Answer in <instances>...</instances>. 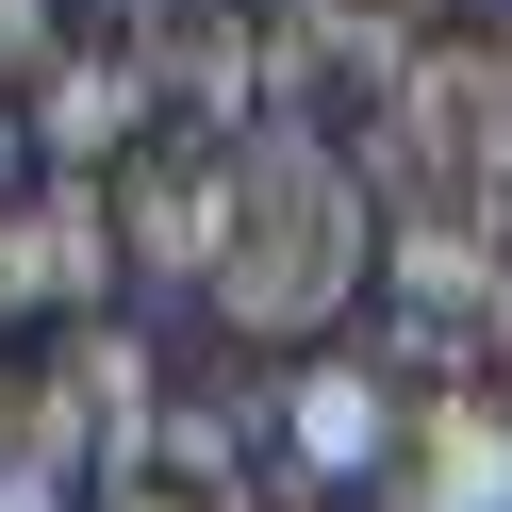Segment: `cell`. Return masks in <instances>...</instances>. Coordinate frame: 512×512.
<instances>
[{
  "mask_svg": "<svg viewBox=\"0 0 512 512\" xmlns=\"http://www.w3.org/2000/svg\"><path fill=\"white\" fill-rule=\"evenodd\" d=\"M380 281V182L347 133H248L215 182V281L199 314L232 347H314L347 298Z\"/></svg>",
  "mask_w": 512,
  "mask_h": 512,
  "instance_id": "obj_1",
  "label": "cell"
},
{
  "mask_svg": "<svg viewBox=\"0 0 512 512\" xmlns=\"http://www.w3.org/2000/svg\"><path fill=\"white\" fill-rule=\"evenodd\" d=\"M380 364L397 380H512V248L463 215H380Z\"/></svg>",
  "mask_w": 512,
  "mask_h": 512,
  "instance_id": "obj_2",
  "label": "cell"
},
{
  "mask_svg": "<svg viewBox=\"0 0 512 512\" xmlns=\"http://www.w3.org/2000/svg\"><path fill=\"white\" fill-rule=\"evenodd\" d=\"M34 397V430H17V463L83 479V496H133L149 479V430H166V380H149V347L116 331V314H83V331H50V364L17 380Z\"/></svg>",
  "mask_w": 512,
  "mask_h": 512,
  "instance_id": "obj_3",
  "label": "cell"
},
{
  "mask_svg": "<svg viewBox=\"0 0 512 512\" xmlns=\"http://www.w3.org/2000/svg\"><path fill=\"white\" fill-rule=\"evenodd\" d=\"M149 116H166V100H149V50H133V34L50 50V67H34V166H50V182H116V166L149 149Z\"/></svg>",
  "mask_w": 512,
  "mask_h": 512,
  "instance_id": "obj_4",
  "label": "cell"
},
{
  "mask_svg": "<svg viewBox=\"0 0 512 512\" xmlns=\"http://www.w3.org/2000/svg\"><path fill=\"white\" fill-rule=\"evenodd\" d=\"M397 446H413V413H397V380L380 364H298L281 380V463L314 479V496H347V479H397Z\"/></svg>",
  "mask_w": 512,
  "mask_h": 512,
  "instance_id": "obj_5",
  "label": "cell"
},
{
  "mask_svg": "<svg viewBox=\"0 0 512 512\" xmlns=\"http://www.w3.org/2000/svg\"><path fill=\"white\" fill-rule=\"evenodd\" d=\"M100 281H116V199L100 182H34V199L0 215V298L17 314H100Z\"/></svg>",
  "mask_w": 512,
  "mask_h": 512,
  "instance_id": "obj_6",
  "label": "cell"
},
{
  "mask_svg": "<svg viewBox=\"0 0 512 512\" xmlns=\"http://www.w3.org/2000/svg\"><path fill=\"white\" fill-rule=\"evenodd\" d=\"M215 182H232V149L149 133L133 166H116V265H149V281H215Z\"/></svg>",
  "mask_w": 512,
  "mask_h": 512,
  "instance_id": "obj_7",
  "label": "cell"
},
{
  "mask_svg": "<svg viewBox=\"0 0 512 512\" xmlns=\"http://www.w3.org/2000/svg\"><path fill=\"white\" fill-rule=\"evenodd\" d=\"M380 512H512V380H479V397H430L397 446V479H380Z\"/></svg>",
  "mask_w": 512,
  "mask_h": 512,
  "instance_id": "obj_8",
  "label": "cell"
},
{
  "mask_svg": "<svg viewBox=\"0 0 512 512\" xmlns=\"http://www.w3.org/2000/svg\"><path fill=\"white\" fill-rule=\"evenodd\" d=\"M314 50H347V67H397V50H430V17L446 0H281Z\"/></svg>",
  "mask_w": 512,
  "mask_h": 512,
  "instance_id": "obj_9",
  "label": "cell"
},
{
  "mask_svg": "<svg viewBox=\"0 0 512 512\" xmlns=\"http://www.w3.org/2000/svg\"><path fill=\"white\" fill-rule=\"evenodd\" d=\"M50 50H67V34H50V0H0V100H17V83L50 67Z\"/></svg>",
  "mask_w": 512,
  "mask_h": 512,
  "instance_id": "obj_10",
  "label": "cell"
},
{
  "mask_svg": "<svg viewBox=\"0 0 512 512\" xmlns=\"http://www.w3.org/2000/svg\"><path fill=\"white\" fill-rule=\"evenodd\" d=\"M34 182H50V166H34V116H17V100H0V215H17V199H34Z\"/></svg>",
  "mask_w": 512,
  "mask_h": 512,
  "instance_id": "obj_11",
  "label": "cell"
},
{
  "mask_svg": "<svg viewBox=\"0 0 512 512\" xmlns=\"http://www.w3.org/2000/svg\"><path fill=\"white\" fill-rule=\"evenodd\" d=\"M100 512H199V496H166V479H133V496H100Z\"/></svg>",
  "mask_w": 512,
  "mask_h": 512,
  "instance_id": "obj_12",
  "label": "cell"
},
{
  "mask_svg": "<svg viewBox=\"0 0 512 512\" xmlns=\"http://www.w3.org/2000/svg\"><path fill=\"white\" fill-rule=\"evenodd\" d=\"M0 331H17V298H0Z\"/></svg>",
  "mask_w": 512,
  "mask_h": 512,
  "instance_id": "obj_13",
  "label": "cell"
}]
</instances>
